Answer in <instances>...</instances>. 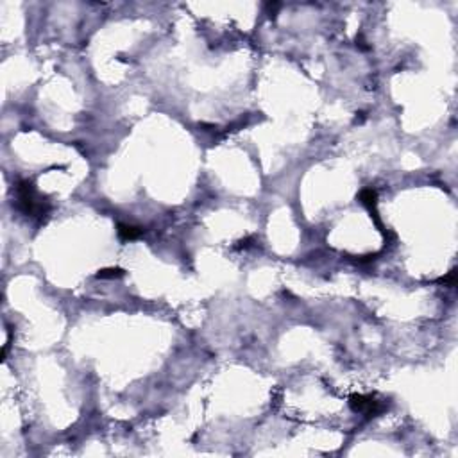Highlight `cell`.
<instances>
[{
    "label": "cell",
    "mask_w": 458,
    "mask_h": 458,
    "mask_svg": "<svg viewBox=\"0 0 458 458\" xmlns=\"http://www.w3.org/2000/svg\"><path fill=\"white\" fill-rule=\"evenodd\" d=\"M16 206L27 217H43L48 213L50 206L43 201L36 199V190L34 184L29 179H23L16 183Z\"/></svg>",
    "instance_id": "6da1fadb"
},
{
    "label": "cell",
    "mask_w": 458,
    "mask_h": 458,
    "mask_svg": "<svg viewBox=\"0 0 458 458\" xmlns=\"http://www.w3.org/2000/svg\"><path fill=\"white\" fill-rule=\"evenodd\" d=\"M349 407H351L353 412H356V414H365L367 417H374V415H378L381 410H383V407H381L374 397L362 396V394H353V396L349 397Z\"/></svg>",
    "instance_id": "7a4b0ae2"
},
{
    "label": "cell",
    "mask_w": 458,
    "mask_h": 458,
    "mask_svg": "<svg viewBox=\"0 0 458 458\" xmlns=\"http://www.w3.org/2000/svg\"><path fill=\"white\" fill-rule=\"evenodd\" d=\"M117 233L118 238L124 240V242H129V240H136L143 235V227L132 226V224H118Z\"/></svg>",
    "instance_id": "3957f363"
},
{
    "label": "cell",
    "mask_w": 458,
    "mask_h": 458,
    "mask_svg": "<svg viewBox=\"0 0 458 458\" xmlns=\"http://www.w3.org/2000/svg\"><path fill=\"white\" fill-rule=\"evenodd\" d=\"M360 202L363 206L369 208V211H376L378 206V192L372 190V188H365V190L360 192Z\"/></svg>",
    "instance_id": "277c9868"
},
{
    "label": "cell",
    "mask_w": 458,
    "mask_h": 458,
    "mask_svg": "<svg viewBox=\"0 0 458 458\" xmlns=\"http://www.w3.org/2000/svg\"><path fill=\"white\" fill-rule=\"evenodd\" d=\"M120 276H124L122 268H102V271L97 272V278L100 279H113V278H120Z\"/></svg>",
    "instance_id": "5b68a950"
},
{
    "label": "cell",
    "mask_w": 458,
    "mask_h": 458,
    "mask_svg": "<svg viewBox=\"0 0 458 458\" xmlns=\"http://www.w3.org/2000/svg\"><path fill=\"white\" fill-rule=\"evenodd\" d=\"M440 283H444V285H449V286H454V283H456V272L451 271L447 276H444L442 279H440Z\"/></svg>",
    "instance_id": "8992f818"
},
{
    "label": "cell",
    "mask_w": 458,
    "mask_h": 458,
    "mask_svg": "<svg viewBox=\"0 0 458 458\" xmlns=\"http://www.w3.org/2000/svg\"><path fill=\"white\" fill-rule=\"evenodd\" d=\"M279 8H281V4H278V2H274V4H267L268 15H271V16H274V15H276V11H278Z\"/></svg>",
    "instance_id": "52a82bcc"
}]
</instances>
